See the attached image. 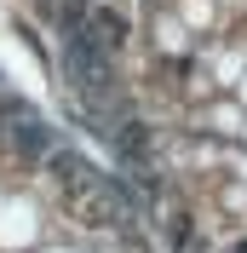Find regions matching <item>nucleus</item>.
<instances>
[{"instance_id":"obj_1","label":"nucleus","mask_w":247,"mask_h":253,"mask_svg":"<svg viewBox=\"0 0 247 253\" xmlns=\"http://www.w3.org/2000/svg\"><path fill=\"white\" fill-rule=\"evenodd\" d=\"M58 81L161 253H247V0H52Z\"/></svg>"},{"instance_id":"obj_2","label":"nucleus","mask_w":247,"mask_h":253,"mask_svg":"<svg viewBox=\"0 0 247 253\" xmlns=\"http://www.w3.org/2000/svg\"><path fill=\"white\" fill-rule=\"evenodd\" d=\"M0 253H161L104 161L0 86Z\"/></svg>"}]
</instances>
